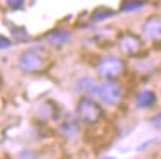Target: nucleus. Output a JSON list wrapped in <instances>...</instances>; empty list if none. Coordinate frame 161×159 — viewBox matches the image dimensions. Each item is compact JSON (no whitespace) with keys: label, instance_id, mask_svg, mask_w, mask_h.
Masks as SVG:
<instances>
[{"label":"nucleus","instance_id":"obj_1","mask_svg":"<svg viewBox=\"0 0 161 159\" xmlns=\"http://www.w3.org/2000/svg\"><path fill=\"white\" fill-rule=\"evenodd\" d=\"M92 95L96 97L97 100L103 103L104 106H109V107H115L116 104L121 101V97H122V88L119 83L116 82H103V83H94L90 89Z\"/></svg>","mask_w":161,"mask_h":159},{"label":"nucleus","instance_id":"obj_2","mask_svg":"<svg viewBox=\"0 0 161 159\" xmlns=\"http://www.w3.org/2000/svg\"><path fill=\"white\" fill-rule=\"evenodd\" d=\"M76 116L84 124L92 125V124H96L102 119L103 112H102L100 104H97L94 100L88 98V97H84V98H80L78 106H76Z\"/></svg>","mask_w":161,"mask_h":159},{"label":"nucleus","instance_id":"obj_3","mask_svg":"<svg viewBox=\"0 0 161 159\" xmlns=\"http://www.w3.org/2000/svg\"><path fill=\"white\" fill-rule=\"evenodd\" d=\"M97 72L104 79H116L124 72V63L115 55H108V57H103L98 61Z\"/></svg>","mask_w":161,"mask_h":159},{"label":"nucleus","instance_id":"obj_4","mask_svg":"<svg viewBox=\"0 0 161 159\" xmlns=\"http://www.w3.org/2000/svg\"><path fill=\"white\" fill-rule=\"evenodd\" d=\"M45 66V58L35 49L24 51L18 58V68L24 73H35L42 70Z\"/></svg>","mask_w":161,"mask_h":159},{"label":"nucleus","instance_id":"obj_5","mask_svg":"<svg viewBox=\"0 0 161 159\" xmlns=\"http://www.w3.org/2000/svg\"><path fill=\"white\" fill-rule=\"evenodd\" d=\"M143 36L148 40H158L161 39V18L151 17L145 21L142 27Z\"/></svg>","mask_w":161,"mask_h":159},{"label":"nucleus","instance_id":"obj_6","mask_svg":"<svg viewBox=\"0 0 161 159\" xmlns=\"http://www.w3.org/2000/svg\"><path fill=\"white\" fill-rule=\"evenodd\" d=\"M140 48H142V43H140L139 37L133 36V34H125V36H122L119 39V49H121V52H124L125 55L136 54Z\"/></svg>","mask_w":161,"mask_h":159},{"label":"nucleus","instance_id":"obj_7","mask_svg":"<svg viewBox=\"0 0 161 159\" xmlns=\"http://www.w3.org/2000/svg\"><path fill=\"white\" fill-rule=\"evenodd\" d=\"M157 103V94L152 89H143L136 97V106L139 109H151Z\"/></svg>","mask_w":161,"mask_h":159},{"label":"nucleus","instance_id":"obj_8","mask_svg":"<svg viewBox=\"0 0 161 159\" xmlns=\"http://www.w3.org/2000/svg\"><path fill=\"white\" fill-rule=\"evenodd\" d=\"M72 37V34L69 31H66V30H54L51 33H48L45 36V40L49 43V45H64V43H67Z\"/></svg>","mask_w":161,"mask_h":159},{"label":"nucleus","instance_id":"obj_9","mask_svg":"<svg viewBox=\"0 0 161 159\" xmlns=\"http://www.w3.org/2000/svg\"><path fill=\"white\" fill-rule=\"evenodd\" d=\"M143 8V2L142 0H124L121 3V12L124 13H130V12H136Z\"/></svg>","mask_w":161,"mask_h":159},{"label":"nucleus","instance_id":"obj_10","mask_svg":"<svg viewBox=\"0 0 161 159\" xmlns=\"http://www.w3.org/2000/svg\"><path fill=\"white\" fill-rule=\"evenodd\" d=\"M60 132L67 138H75L78 135V132H79V128L73 122H64V124L60 125Z\"/></svg>","mask_w":161,"mask_h":159},{"label":"nucleus","instance_id":"obj_11","mask_svg":"<svg viewBox=\"0 0 161 159\" xmlns=\"http://www.w3.org/2000/svg\"><path fill=\"white\" fill-rule=\"evenodd\" d=\"M115 15V12L112 11V9H97V11L92 13V21H104V19H108V18L114 17Z\"/></svg>","mask_w":161,"mask_h":159},{"label":"nucleus","instance_id":"obj_12","mask_svg":"<svg viewBox=\"0 0 161 159\" xmlns=\"http://www.w3.org/2000/svg\"><path fill=\"white\" fill-rule=\"evenodd\" d=\"M149 124L154 126L157 131H161V112L160 113H157L155 116H152V118H151Z\"/></svg>","mask_w":161,"mask_h":159},{"label":"nucleus","instance_id":"obj_13","mask_svg":"<svg viewBox=\"0 0 161 159\" xmlns=\"http://www.w3.org/2000/svg\"><path fill=\"white\" fill-rule=\"evenodd\" d=\"M6 3H8V6L11 8V9H21L24 6V0H6Z\"/></svg>","mask_w":161,"mask_h":159},{"label":"nucleus","instance_id":"obj_14","mask_svg":"<svg viewBox=\"0 0 161 159\" xmlns=\"http://www.w3.org/2000/svg\"><path fill=\"white\" fill-rule=\"evenodd\" d=\"M12 42L8 37H5V36H0V51L2 49H8V48H11Z\"/></svg>","mask_w":161,"mask_h":159},{"label":"nucleus","instance_id":"obj_15","mask_svg":"<svg viewBox=\"0 0 161 159\" xmlns=\"http://www.w3.org/2000/svg\"><path fill=\"white\" fill-rule=\"evenodd\" d=\"M18 156H19V158H37V155H36L35 152H29V150H24V152H21Z\"/></svg>","mask_w":161,"mask_h":159}]
</instances>
